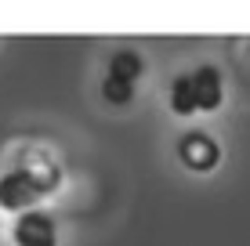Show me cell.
<instances>
[{"label":"cell","mask_w":250,"mask_h":246,"mask_svg":"<svg viewBox=\"0 0 250 246\" xmlns=\"http://www.w3.org/2000/svg\"><path fill=\"white\" fill-rule=\"evenodd\" d=\"M178 159L192 174H210L221 163V145L207 131H188V134L178 138Z\"/></svg>","instance_id":"2"},{"label":"cell","mask_w":250,"mask_h":246,"mask_svg":"<svg viewBox=\"0 0 250 246\" xmlns=\"http://www.w3.org/2000/svg\"><path fill=\"white\" fill-rule=\"evenodd\" d=\"M192 83H196V105H200V113H218L225 105V76H221L218 65L192 69Z\"/></svg>","instance_id":"4"},{"label":"cell","mask_w":250,"mask_h":246,"mask_svg":"<svg viewBox=\"0 0 250 246\" xmlns=\"http://www.w3.org/2000/svg\"><path fill=\"white\" fill-rule=\"evenodd\" d=\"M11 239L15 246H58V221L47 214V210H29V214H19L11 225Z\"/></svg>","instance_id":"3"},{"label":"cell","mask_w":250,"mask_h":246,"mask_svg":"<svg viewBox=\"0 0 250 246\" xmlns=\"http://www.w3.org/2000/svg\"><path fill=\"white\" fill-rule=\"evenodd\" d=\"M167 105L174 116H192L200 113V105H196V83H192V73H178L174 80H170L167 87Z\"/></svg>","instance_id":"5"},{"label":"cell","mask_w":250,"mask_h":246,"mask_svg":"<svg viewBox=\"0 0 250 246\" xmlns=\"http://www.w3.org/2000/svg\"><path fill=\"white\" fill-rule=\"evenodd\" d=\"M58 185H62V170H58L55 159H37V163L11 167L7 174H0V210H7V214H29Z\"/></svg>","instance_id":"1"},{"label":"cell","mask_w":250,"mask_h":246,"mask_svg":"<svg viewBox=\"0 0 250 246\" xmlns=\"http://www.w3.org/2000/svg\"><path fill=\"white\" fill-rule=\"evenodd\" d=\"M102 98L109 101V105H131L134 101V83H127V80H120V76H109L105 73V80H102Z\"/></svg>","instance_id":"7"},{"label":"cell","mask_w":250,"mask_h":246,"mask_svg":"<svg viewBox=\"0 0 250 246\" xmlns=\"http://www.w3.org/2000/svg\"><path fill=\"white\" fill-rule=\"evenodd\" d=\"M109 76H120V80H127V83L138 87V80L145 76V58L138 55V51H116V55L109 58Z\"/></svg>","instance_id":"6"}]
</instances>
